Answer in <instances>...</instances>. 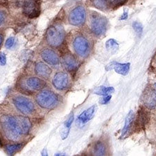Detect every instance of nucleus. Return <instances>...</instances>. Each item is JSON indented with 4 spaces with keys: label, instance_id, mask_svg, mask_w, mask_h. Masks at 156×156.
Masks as SVG:
<instances>
[{
    "label": "nucleus",
    "instance_id": "4",
    "mask_svg": "<svg viewBox=\"0 0 156 156\" xmlns=\"http://www.w3.org/2000/svg\"><path fill=\"white\" fill-rule=\"evenodd\" d=\"M46 83L40 77L29 76L24 77L20 80L19 86L22 91L32 93L43 90Z\"/></svg>",
    "mask_w": 156,
    "mask_h": 156
},
{
    "label": "nucleus",
    "instance_id": "27",
    "mask_svg": "<svg viewBox=\"0 0 156 156\" xmlns=\"http://www.w3.org/2000/svg\"><path fill=\"white\" fill-rule=\"evenodd\" d=\"M6 63V54L3 52H0V65L4 66Z\"/></svg>",
    "mask_w": 156,
    "mask_h": 156
},
{
    "label": "nucleus",
    "instance_id": "8",
    "mask_svg": "<svg viewBox=\"0 0 156 156\" xmlns=\"http://www.w3.org/2000/svg\"><path fill=\"white\" fill-rule=\"evenodd\" d=\"M86 20V11L83 6H77L69 12L68 21L72 26L81 27Z\"/></svg>",
    "mask_w": 156,
    "mask_h": 156
},
{
    "label": "nucleus",
    "instance_id": "1",
    "mask_svg": "<svg viewBox=\"0 0 156 156\" xmlns=\"http://www.w3.org/2000/svg\"><path fill=\"white\" fill-rule=\"evenodd\" d=\"M0 126L7 140L17 142L28 135L31 122L28 117L22 115H4L0 117Z\"/></svg>",
    "mask_w": 156,
    "mask_h": 156
},
{
    "label": "nucleus",
    "instance_id": "15",
    "mask_svg": "<svg viewBox=\"0 0 156 156\" xmlns=\"http://www.w3.org/2000/svg\"><path fill=\"white\" fill-rule=\"evenodd\" d=\"M143 101L146 106L153 108L156 106V92L153 88H147L143 94Z\"/></svg>",
    "mask_w": 156,
    "mask_h": 156
},
{
    "label": "nucleus",
    "instance_id": "21",
    "mask_svg": "<svg viewBox=\"0 0 156 156\" xmlns=\"http://www.w3.org/2000/svg\"><path fill=\"white\" fill-rule=\"evenodd\" d=\"M115 92L114 87H105L101 86L99 87L96 89L94 91V93L96 94L102 95V96H107V95H110Z\"/></svg>",
    "mask_w": 156,
    "mask_h": 156
},
{
    "label": "nucleus",
    "instance_id": "19",
    "mask_svg": "<svg viewBox=\"0 0 156 156\" xmlns=\"http://www.w3.org/2000/svg\"><path fill=\"white\" fill-rule=\"evenodd\" d=\"M92 2L93 6L100 11H107L110 8L108 0H92Z\"/></svg>",
    "mask_w": 156,
    "mask_h": 156
},
{
    "label": "nucleus",
    "instance_id": "28",
    "mask_svg": "<svg viewBox=\"0 0 156 156\" xmlns=\"http://www.w3.org/2000/svg\"><path fill=\"white\" fill-rule=\"evenodd\" d=\"M6 14L3 11H0V27H2L6 22Z\"/></svg>",
    "mask_w": 156,
    "mask_h": 156
},
{
    "label": "nucleus",
    "instance_id": "7",
    "mask_svg": "<svg viewBox=\"0 0 156 156\" xmlns=\"http://www.w3.org/2000/svg\"><path fill=\"white\" fill-rule=\"evenodd\" d=\"M72 46L74 51L78 56L81 58H86L90 52V43L87 38L83 36H77L73 40Z\"/></svg>",
    "mask_w": 156,
    "mask_h": 156
},
{
    "label": "nucleus",
    "instance_id": "34",
    "mask_svg": "<svg viewBox=\"0 0 156 156\" xmlns=\"http://www.w3.org/2000/svg\"><path fill=\"white\" fill-rule=\"evenodd\" d=\"M155 88H156V83H155Z\"/></svg>",
    "mask_w": 156,
    "mask_h": 156
},
{
    "label": "nucleus",
    "instance_id": "32",
    "mask_svg": "<svg viewBox=\"0 0 156 156\" xmlns=\"http://www.w3.org/2000/svg\"><path fill=\"white\" fill-rule=\"evenodd\" d=\"M3 41H4V36L3 35L0 34V47H2V44L3 43Z\"/></svg>",
    "mask_w": 156,
    "mask_h": 156
},
{
    "label": "nucleus",
    "instance_id": "13",
    "mask_svg": "<svg viewBox=\"0 0 156 156\" xmlns=\"http://www.w3.org/2000/svg\"><path fill=\"white\" fill-rule=\"evenodd\" d=\"M52 70L47 64L42 62H37L35 65V73L42 79H48L51 76Z\"/></svg>",
    "mask_w": 156,
    "mask_h": 156
},
{
    "label": "nucleus",
    "instance_id": "31",
    "mask_svg": "<svg viewBox=\"0 0 156 156\" xmlns=\"http://www.w3.org/2000/svg\"><path fill=\"white\" fill-rule=\"evenodd\" d=\"M128 12H127V11H124V14H123L122 16V17H121L120 20H124L127 19V18H128Z\"/></svg>",
    "mask_w": 156,
    "mask_h": 156
},
{
    "label": "nucleus",
    "instance_id": "20",
    "mask_svg": "<svg viewBox=\"0 0 156 156\" xmlns=\"http://www.w3.org/2000/svg\"><path fill=\"white\" fill-rule=\"evenodd\" d=\"M23 147L22 144H6L4 147L5 151L9 155H13Z\"/></svg>",
    "mask_w": 156,
    "mask_h": 156
},
{
    "label": "nucleus",
    "instance_id": "33",
    "mask_svg": "<svg viewBox=\"0 0 156 156\" xmlns=\"http://www.w3.org/2000/svg\"><path fill=\"white\" fill-rule=\"evenodd\" d=\"M42 155H47V153L46 149L43 150V151H42Z\"/></svg>",
    "mask_w": 156,
    "mask_h": 156
},
{
    "label": "nucleus",
    "instance_id": "9",
    "mask_svg": "<svg viewBox=\"0 0 156 156\" xmlns=\"http://www.w3.org/2000/svg\"><path fill=\"white\" fill-rule=\"evenodd\" d=\"M22 9L25 16L30 18H36L40 14L41 2L40 0H24Z\"/></svg>",
    "mask_w": 156,
    "mask_h": 156
},
{
    "label": "nucleus",
    "instance_id": "17",
    "mask_svg": "<svg viewBox=\"0 0 156 156\" xmlns=\"http://www.w3.org/2000/svg\"><path fill=\"white\" fill-rule=\"evenodd\" d=\"M134 118H135L134 112H133V110H130V111L128 112V114L127 115L126 118L125 124H124V128H123V129H122L121 138H123L124 136H126V135L128 132L129 131L130 128V127H131V126L133 124Z\"/></svg>",
    "mask_w": 156,
    "mask_h": 156
},
{
    "label": "nucleus",
    "instance_id": "2",
    "mask_svg": "<svg viewBox=\"0 0 156 156\" xmlns=\"http://www.w3.org/2000/svg\"><path fill=\"white\" fill-rule=\"evenodd\" d=\"M45 39L49 46L58 48L65 40V31L61 24H56L50 26L47 30Z\"/></svg>",
    "mask_w": 156,
    "mask_h": 156
},
{
    "label": "nucleus",
    "instance_id": "29",
    "mask_svg": "<svg viewBox=\"0 0 156 156\" xmlns=\"http://www.w3.org/2000/svg\"><path fill=\"white\" fill-rule=\"evenodd\" d=\"M73 121H74V115L72 114V115H71V116H70V117H69V119H67V120L66 121V122H65L64 126L70 128V127H71V126H72V124Z\"/></svg>",
    "mask_w": 156,
    "mask_h": 156
},
{
    "label": "nucleus",
    "instance_id": "10",
    "mask_svg": "<svg viewBox=\"0 0 156 156\" xmlns=\"http://www.w3.org/2000/svg\"><path fill=\"white\" fill-rule=\"evenodd\" d=\"M52 84L58 90H65L69 85V79L66 72H59L54 75L52 79Z\"/></svg>",
    "mask_w": 156,
    "mask_h": 156
},
{
    "label": "nucleus",
    "instance_id": "16",
    "mask_svg": "<svg viewBox=\"0 0 156 156\" xmlns=\"http://www.w3.org/2000/svg\"><path fill=\"white\" fill-rule=\"evenodd\" d=\"M95 108H96V106L92 105V106L86 110H85L84 112H83L79 116V122L82 123V124H85L88 121L92 119V117H94Z\"/></svg>",
    "mask_w": 156,
    "mask_h": 156
},
{
    "label": "nucleus",
    "instance_id": "23",
    "mask_svg": "<svg viewBox=\"0 0 156 156\" xmlns=\"http://www.w3.org/2000/svg\"><path fill=\"white\" fill-rule=\"evenodd\" d=\"M133 28L135 30V31L136 32L137 35H141L142 34L143 31V26L142 24L139 22H134L133 24Z\"/></svg>",
    "mask_w": 156,
    "mask_h": 156
},
{
    "label": "nucleus",
    "instance_id": "25",
    "mask_svg": "<svg viewBox=\"0 0 156 156\" xmlns=\"http://www.w3.org/2000/svg\"><path fill=\"white\" fill-rule=\"evenodd\" d=\"M69 129H70V128H67V127H65V126H64L63 128H62V131H61V134H60L62 140H65L67 137V136H68V134H69Z\"/></svg>",
    "mask_w": 156,
    "mask_h": 156
},
{
    "label": "nucleus",
    "instance_id": "5",
    "mask_svg": "<svg viewBox=\"0 0 156 156\" xmlns=\"http://www.w3.org/2000/svg\"><path fill=\"white\" fill-rule=\"evenodd\" d=\"M12 102L17 111L27 116L32 115L36 111L34 103L23 95H16L12 97Z\"/></svg>",
    "mask_w": 156,
    "mask_h": 156
},
{
    "label": "nucleus",
    "instance_id": "22",
    "mask_svg": "<svg viewBox=\"0 0 156 156\" xmlns=\"http://www.w3.org/2000/svg\"><path fill=\"white\" fill-rule=\"evenodd\" d=\"M105 47L108 51L111 53H115L117 51V50L119 48V44L114 39H110L105 43Z\"/></svg>",
    "mask_w": 156,
    "mask_h": 156
},
{
    "label": "nucleus",
    "instance_id": "11",
    "mask_svg": "<svg viewBox=\"0 0 156 156\" xmlns=\"http://www.w3.org/2000/svg\"><path fill=\"white\" fill-rule=\"evenodd\" d=\"M40 56L45 62L51 66H58L60 63V58L54 50L47 48L40 53Z\"/></svg>",
    "mask_w": 156,
    "mask_h": 156
},
{
    "label": "nucleus",
    "instance_id": "30",
    "mask_svg": "<svg viewBox=\"0 0 156 156\" xmlns=\"http://www.w3.org/2000/svg\"><path fill=\"white\" fill-rule=\"evenodd\" d=\"M111 96L110 95H107V96H104V97L101 99L100 103L101 104H106L108 101H110V100L111 99Z\"/></svg>",
    "mask_w": 156,
    "mask_h": 156
},
{
    "label": "nucleus",
    "instance_id": "12",
    "mask_svg": "<svg viewBox=\"0 0 156 156\" xmlns=\"http://www.w3.org/2000/svg\"><path fill=\"white\" fill-rule=\"evenodd\" d=\"M62 65L67 72H72L76 69L78 62L75 57L70 53H65L62 57Z\"/></svg>",
    "mask_w": 156,
    "mask_h": 156
},
{
    "label": "nucleus",
    "instance_id": "18",
    "mask_svg": "<svg viewBox=\"0 0 156 156\" xmlns=\"http://www.w3.org/2000/svg\"><path fill=\"white\" fill-rule=\"evenodd\" d=\"M106 153V148L101 142H98L94 144L92 149V154L94 155H105Z\"/></svg>",
    "mask_w": 156,
    "mask_h": 156
},
{
    "label": "nucleus",
    "instance_id": "6",
    "mask_svg": "<svg viewBox=\"0 0 156 156\" xmlns=\"http://www.w3.org/2000/svg\"><path fill=\"white\" fill-rule=\"evenodd\" d=\"M108 20L104 16L97 12H93L90 16V29L95 36H101L107 30Z\"/></svg>",
    "mask_w": 156,
    "mask_h": 156
},
{
    "label": "nucleus",
    "instance_id": "24",
    "mask_svg": "<svg viewBox=\"0 0 156 156\" xmlns=\"http://www.w3.org/2000/svg\"><path fill=\"white\" fill-rule=\"evenodd\" d=\"M15 44V38L12 37H9L8 39L6 40V43H5V46L7 49H11Z\"/></svg>",
    "mask_w": 156,
    "mask_h": 156
},
{
    "label": "nucleus",
    "instance_id": "26",
    "mask_svg": "<svg viewBox=\"0 0 156 156\" xmlns=\"http://www.w3.org/2000/svg\"><path fill=\"white\" fill-rule=\"evenodd\" d=\"M126 1L127 0H110V2H111L113 6H120L125 4Z\"/></svg>",
    "mask_w": 156,
    "mask_h": 156
},
{
    "label": "nucleus",
    "instance_id": "14",
    "mask_svg": "<svg viewBox=\"0 0 156 156\" xmlns=\"http://www.w3.org/2000/svg\"><path fill=\"white\" fill-rule=\"evenodd\" d=\"M130 65V63H119V62L113 61L105 67V69L107 71H109L110 69H114L115 72L117 74L125 76V75L128 74V72H129Z\"/></svg>",
    "mask_w": 156,
    "mask_h": 156
},
{
    "label": "nucleus",
    "instance_id": "3",
    "mask_svg": "<svg viewBox=\"0 0 156 156\" xmlns=\"http://www.w3.org/2000/svg\"><path fill=\"white\" fill-rule=\"evenodd\" d=\"M37 104L43 109L51 110L59 102V98L54 92L49 90H42L36 96Z\"/></svg>",
    "mask_w": 156,
    "mask_h": 156
}]
</instances>
